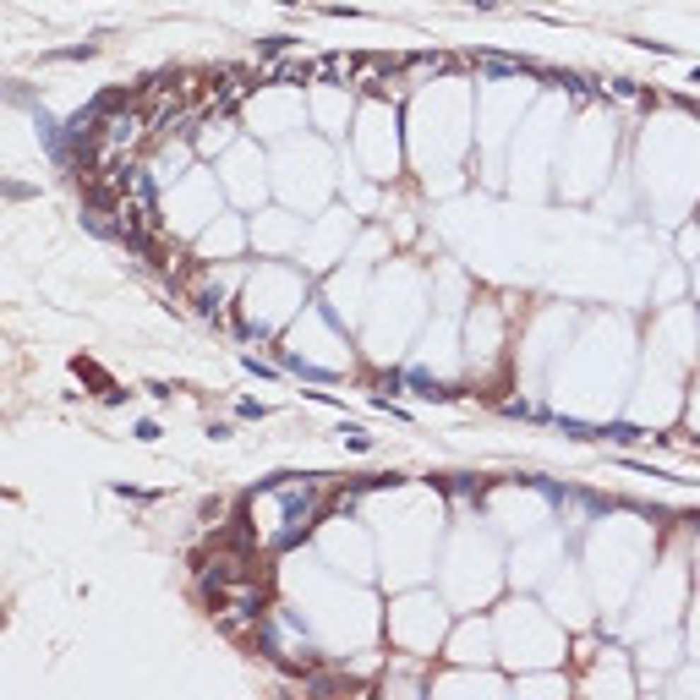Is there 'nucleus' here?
Wrapping results in <instances>:
<instances>
[{
    "instance_id": "1",
    "label": "nucleus",
    "mask_w": 700,
    "mask_h": 700,
    "mask_svg": "<svg viewBox=\"0 0 700 700\" xmlns=\"http://www.w3.org/2000/svg\"><path fill=\"white\" fill-rule=\"evenodd\" d=\"M274 77H279V83H312V77H323V71H317V61H285V66H274Z\"/></svg>"
},
{
    "instance_id": "2",
    "label": "nucleus",
    "mask_w": 700,
    "mask_h": 700,
    "mask_svg": "<svg viewBox=\"0 0 700 700\" xmlns=\"http://www.w3.org/2000/svg\"><path fill=\"white\" fill-rule=\"evenodd\" d=\"M99 55V44H66V49H49L44 61H93Z\"/></svg>"
},
{
    "instance_id": "3",
    "label": "nucleus",
    "mask_w": 700,
    "mask_h": 700,
    "mask_svg": "<svg viewBox=\"0 0 700 700\" xmlns=\"http://www.w3.org/2000/svg\"><path fill=\"white\" fill-rule=\"evenodd\" d=\"M597 438H613V443H640V433L629 427V421H607V427H597Z\"/></svg>"
},
{
    "instance_id": "4",
    "label": "nucleus",
    "mask_w": 700,
    "mask_h": 700,
    "mask_svg": "<svg viewBox=\"0 0 700 700\" xmlns=\"http://www.w3.org/2000/svg\"><path fill=\"white\" fill-rule=\"evenodd\" d=\"M411 66H421V71H443L449 55H411Z\"/></svg>"
},
{
    "instance_id": "5",
    "label": "nucleus",
    "mask_w": 700,
    "mask_h": 700,
    "mask_svg": "<svg viewBox=\"0 0 700 700\" xmlns=\"http://www.w3.org/2000/svg\"><path fill=\"white\" fill-rule=\"evenodd\" d=\"M290 44H296V39H285V33H279V39H263V55H285Z\"/></svg>"
}]
</instances>
